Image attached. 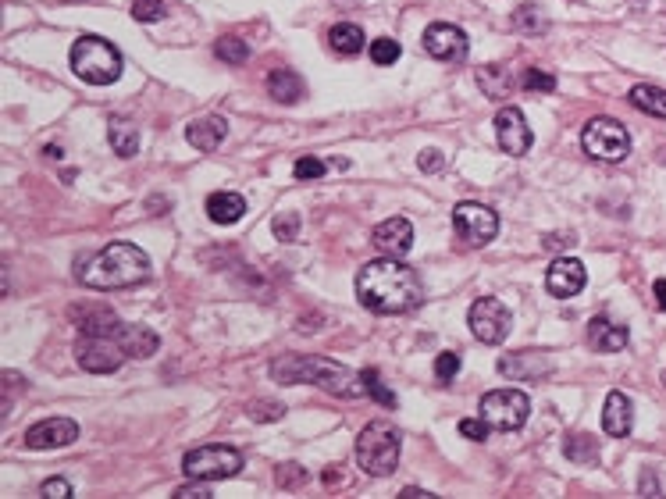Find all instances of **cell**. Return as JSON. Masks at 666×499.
Masks as SVG:
<instances>
[{"mask_svg": "<svg viewBox=\"0 0 666 499\" xmlns=\"http://www.w3.org/2000/svg\"><path fill=\"white\" fill-rule=\"evenodd\" d=\"M357 300L371 314H407L424 303V282L399 257H378L357 271Z\"/></svg>", "mask_w": 666, "mask_h": 499, "instance_id": "cell-1", "label": "cell"}, {"mask_svg": "<svg viewBox=\"0 0 666 499\" xmlns=\"http://www.w3.org/2000/svg\"><path fill=\"white\" fill-rule=\"evenodd\" d=\"M271 378H275L278 385H317V389H325L328 396H342V400L367 396L364 378L332 357L285 353V357L271 360Z\"/></svg>", "mask_w": 666, "mask_h": 499, "instance_id": "cell-2", "label": "cell"}, {"mask_svg": "<svg viewBox=\"0 0 666 499\" xmlns=\"http://www.w3.org/2000/svg\"><path fill=\"white\" fill-rule=\"evenodd\" d=\"M75 279L86 289H129L150 279V257L136 243H107L75 271Z\"/></svg>", "mask_w": 666, "mask_h": 499, "instance_id": "cell-3", "label": "cell"}, {"mask_svg": "<svg viewBox=\"0 0 666 499\" xmlns=\"http://www.w3.org/2000/svg\"><path fill=\"white\" fill-rule=\"evenodd\" d=\"M72 72L90 86H111L122 75V50L104 36H79L72 43Z\"/></svg>", "mask_w": 666, "mask_h": 499, "instance_id": "cell-4", "label": "cell"}, {"mask_svg": "<svg viewBox=\"0 0 666 499\" xmlns=\"http://www.w3.org/2000/svg\"><path fill=\"white\" fill-rule=\"evenodd\" d=\"M399 450L403 439L389 421H371L357 439V464L364 475L371 478H389L399 467Z\"/></svg>", "mask_w": 666, "mask_h": 499, "instance_id": "cell-5", "label": "cell"}, {"mask_svg": "<svg viewBox=\"0 0 666 499\" xmlns=\"http://www.w3.org/2000/svg\"><path fill=\"white\" fill-rule=\"evenodd\" d=\"M182 471H186V478H200V482L236 478L239 471H243V453L232 450V446H221V442L196 446V450H189L186 460H182Z\"/></svg>", "mask_w": 666, "mask_h": 499, "instance_id": "cell-6", "label": "cell"}, {"mask_svg": "<svg viewBox=\"0 0 666 499\" xmlns=\"http://www.w3.org/2000/svg\"><path fill=\"white\" fill-rule=\"evenodd\" d=\"M581 147H585L588 157L606 164H617L631 154V132L617 122V118H592L581 132Z\"/></svg>", "mask_w": 666, "mask_h": 499, "instance_id": "cell-7", "label": "cell"}, {"mask_svg": "<svg viewBox=\"0 0 666 499\" xmlns=\"http://www.w3.org/2000/svg\"><path fill=\"white\" fill-rule=\"evenodd\" d=\"M531 414V400L520 389H496L481 396V418L492 432H517Z\"/></svg>", "mask_w": 666, "mask_h": 499, "instance_id": "cell-8", "label": "cell"}, {"mask_svg": "<svg viewBox=\"0 0 666 499\" xmlns=\"http://www.w3.org/2000/svg\"><path fill=\"white\" fill-rule=\"evenodd\" d=\"M453 232H456V239H460L463 246H485V243H492V239H496L499 214L492 211V207H485V204H474V200H467V204H456Z\"/></svg>", "mask_w": 666, "mask_h": 499, "instance_id": "cell-9", "label": "cell"}, {"mask_svg": "<svg viewBox=\"0 0 666 499\" xmlns=\"http://www.w3.org/2000/svg\"><path fill=\"white\" fill-rule=\"evenodd\" d=\"M467 325H471V332H474L478 343L496 346V343H503V339L510 336L513 314H510V307H506L503 300H496V296H481V300L471 307V314H467Z\"/></svg>", "mask_w": 666, "mask_h": 499, "instance_id": "cell-10", "label": "cell"}, {"mask_svg": "<svg viewBox=\"0 0 666 499\" xmlns=\"http://www.w3.org/2000/svg\"><path fill=\"white\" fill-rule=\"evenodd\" d=\"M75 360H79L82 371H93V375H111L129 360L125 346L114 336H79L75 343Z\"/></svg>", "mask_w": 666, "mask_h": 499, "instance_id": "cell-11", "label": "cell"}, {"mask_svg": "<svg viewBox=\"0 0 666 499\" xmlns=\"http://www.w3.org/2000/svg\"><path fill=\"white\" fill-rule=\"evenodd\" d=\"M424 50H428L435 61L460 65V61H467V54H471V40H467V33H463V29H456V25L435 22V25H428V29H424Z\"/></svg>", "mask_w": 666, "mask_h": 499, "instance_id": "cell-12", "label": "cell"}, {"mask_svg": "<svg viewBox=\"0 0 666 499\" xmlns=\"http://www.w3.org/2000/svg\"><path fill=\"white\" fill-rule=\"evenodd\" d=\"M496 140H499V147H503L506 154H513V157H524L531 150V140H535V136H531V125H528V118H524L520 107H513V104L499 107Z\"/></svg>", "mask_w": 666, "mask_h": 499, "instance_id": "cell-13", "label": "cell"}, {"mask_svg": "<svg viewBox=\"0 0 666 499\" xmlns=\"http://www.w3.org/2000/svg\"><path fill=\"white\" fill-rule=\"evenodd\" d=\"M585 282H588V271L577 257H556L553 268L545 271V289H549V296H556V300L577 296L585 289Z\"/></svg>", "mask_w": 666, "mask_h": 499, "instance_id": "cell-14", "label": "cell"}, {"mask_svg": "<svg viewBox=\"0 0 666 499\" xmlns=\"http://www.w3.org/2000/svg\"><path fill=\"white\" fill-rule=\"evenodd\" d=\"M75 439H79V425L72 418H47L29 428L22 442L29 450H61V446H72Z\"/></svg>", "mask_w": 666, "mask_h": 499, "instance_id": "cell-15", "label": "cell"}, {"mask_svg": "<svg viewBox=\"0 0 666 499\" xmlns=\"http://www.w3.org/2000/svg\"><path fill=\"white\" fill-rule=\"evenodd\" d=\"M371 243L385 257H407L410 246H414V225H410V218H399V214L396 218H385L382 225H374Z\"/></svg>", "mask_w": 666, "mask_h": 499, "instance_id": "cell-16", "label": "cell"}, {"mask_svg": "<svg viewBox=\"0 0 666 499\" xmlns=\"http://www.w3.org/2000/svg\"><path fill=\"white\" fill-rule=\"evenodd\" d=\"M549 368H553L549 357L538 350H520V353H513V357L499 360V375L513 378V382H535V378L549 375Z\"/></svg>", "mask_w": 666, "mask_h": 499, "instance_id": "cell-17", "label": "cell"}, {"mask_svg": "<svg viewBox=\"0 0 666 499\" xmlns=\"http://www.w3.org/2000/svg\"><path fill=\"white\" fill-rule=\"evenodd\" d=\"M602 428H606V435H613V439H627V435H631L634 407L620 389H613V393L606 396V407H602Z\"/></svg>", "mask_w": 666, "mask_h": 499, "instance_id": "cell-18", "label": "cell"}, {"mask_svg": "<svg viewBox=\"0 0 666 499\" xmlns=\"http://www.w3.org/2000/svg\"><path fill=\"white\" fill-rule=\"evenodd\" d=\"M228 136V122L221 115H207V118H196V122L186 125V140L189 147L204 150V154H211V150H218L221 143H225Z\"/></svg>", "mask_w": 666, "mask_h": 499, "instance_id": "cell-19", "label": "cell"}, {"mask_svg": "<svg viewBox=\"0 0 666 499\" xmlns=\"http://www.w3.org/2000/svg\"><path fill=\"white\" fill-rule=\"evenodd\" d=\"M588 343H592L599 353H620L627 343H631V332L610 318H592L588 321Z\"/></svg>", "mask_w": 666, "mask_h": 499, "instance_id": "cell-20", "label": "cell"}, {"mask_svg": "<svg viewBox=\"0 0 666 499\" xmlns=\"http://www.w3.org/2000/svg\"><path fill=\"white\" fill-rule=\"evenodd\" d=\"M114 339H118V343L125 346V353H129V357H136V360L154 357L157 346H161V339H157L154 328H147V325H125V321H122V328L114 332Z\"/></svg>", "mask_w": 666, "mask_h": 499, "instance_id": "cell-21", "label": "cell"}, {"mask_svg": "<svg viewBox=\"0 0 666 499\" xmlns=\"http://www.w3.org/2000/svg\"><path fill=\"white\" fill-rule=\"evenodd\" d=\"M204 211H207V218H211L214 225H236V221L246 214V200L239 197V193L218 189V193H211V197H207Z\"/></svg>", "mask_w": 666, "mask_h": 499, "instance_id": "cell-22", "label": "cell"}, {"mask_svg": "<svg viewBox=\"0 0 666 499\" xmlns=\"http://www.w3.org/2000/svg\"><path fill=\"white\" fill-rule=\"evenodd\" d=\"M268 93L278 100V104H300L307 97V82L300 79V72L293 68H275L268 75Z\"/></svg>", "mask_w": 666, "mask_h": 499, "instance_id": "cell-23", "label": "cell"}, {"mask_svg": "<svg viewBox=\"0 0 666 499\" xmlns=\"http://www.w3.org/2000/svg\"><path fill=\"white\" fill-rule=\"evenodd\" d=\"M328 47H332L335 54H342V58H357L360 50L367 47V36L357 22H339L328 29Z\"/></svg>", "mask_w": 666, "mask_h": 499, "instance_id": "cell-24", "label": "cell"}, {"mask_svg": "<svg viewBox=\"0 0 666 499\" xmlns=\"http://www.w3.org/2000/svg\"><path fill=\"white\" fill-rule=\"evenodd\" d=\"M72 314L75 321H79L82 336H114V332L122 328L118 314L107 311V307H86V311H72Z\"/></svg>", "mask_w": 666, "mask_h": 499, "instance_id": "cell-25", "label": "cell"}, {"mask_svg": "<svg viewBox=\"0 0 666 499\" xmlns=\"http://www.w3.org/2000/svg\"><path fill=\"white\" fill-rule=\"evenodd\" d=\"M478 86L485 90L488 100H506L513 93V86H517V79H513V72L506 65H485L478 72Z\"/></svg>", "mask_w": 666, "mask_h": 499, "instance_id": "cell-26", "label": "cell"}, {"mask_svg": "<svg viewBox=\"0 0 666 499\" xmlns=\"http://www.w3.org/2000/svg\"><path fill=\"white\" fill-rule=\"evenodd\" d=\"M107 140H111L114 154L125 157V161L139 154V129L129 118H111V122H107Z\"/></svg>", "mask_w": 666, "mask_h": 499, "instance_id": "cell-27", "label": "cell"}, {"mask_svg": "<svg viewBox=\"0 0 666 499\" xmlns=\"http://www.w3.org/2000/svg\"><path fill=\"white\" fill-rule=\"evenodd\" d=\"M627 100H631L642 115L649 118H666V90H659V86H649V82H638V86H631V93H627Z\"/></svg>", "mask_w": 666, "mask_h": 499, "instance_id": "cell-28", "label": "cell"}, {"mask_svg": "<svg viewBox=\"0 0 666 499\" xmlns=\"http://www.w3.org/2000/svg\"><path fill=\"white\" fill-rule=\"evenodd\" d=\"M563 453H567L570 464H599V439L595 435H585V432H577V435H567V442H563Z\"/></svg>", "mask_w": 666, "mask_h": 499, "instance_id": "cell-29", "label": "cell"}, {"mask_svg": "<svg viewBox=\"0 0 666 499\" xmlns=\"http://www.w3.org/2000/svg\"><path fill=\"white\" fill-rule=\"evenodd\" d=\"M513 29L524 36H542L545 29H549V22H545L542 8H535V4H520V8L513 11Z\"/></svg>", "mask_w": 666, "mask_h": 499, "instance_id": "cell-30", "label": "cell"}, {"mask_svg": "<svg viewBox=\"0 0 666 499\" xmlns=\"http://www.w3.org/2000/svg\"><path fill=\"white\" fill-rule=\"evenodd\" d=\"M214 54H218V61H225V65H243V61L250 58V47H246V40H239V36H221V40L214 43Z\"/></svg>", "mask_w": 666, "mask_h": 499, "instance_id": "cell-31", "label": "cell"}, {"mask_svg": "<svg viewBox=\"0 0 666 499\" xmlns=\"http://www.w3.org/2000/svg\"><path fill=\"white\" fill-rule=\"evenodd\" d=\"M360 378H364V389H367V396H371V400H378L382 407H389V410L396 407V396H392V389L382 382V371L367 368V371H360Z\"/></svg>", "mask_w": 666, "mask_h": 499, "instance_id": "cell-32", "label": "cell"}, {"mask_svg": "<svg viewBox=\"0 0 666 499\" xmlns=\"http://www.w3.org/2000/svg\"><path fill=\"white\" fill-rule=\"evenodd\" d=\"M520 90L553 93L556 90V75L553 72H542V68H524V75H520Z\"/></svg>", "mask_w": 666, "mask_h": 499, "instance_id": "cell-33", "label": "cell"}, {"mask_svg": "<svg viewBox=\"0 0 666 499\" xmlns=\"http://www.w3.org/2000/svg\"><path fill=\"white\" fill-rule=\"evenodd\" d=\"M399 54H403V47H399V40H392V36H378V40H371V61L374 65H396Z\"/></svg>", "mask_w": 666, "mask_h": 499, "instance_id": "cell-34", "label": "cell"}, {"mask_svg": "<svg viewBox=\"0 0 666 499\" xmlns=\"http://www.w3.org/2000/svg\"><path fill=\"white\" fill-rule=\"evenodd\" d=\"M246 414H250L257 425H271V421L285 418V407L278 400H253L250 407H246Z\"/></svg>", "mask_w": 666, "mask_h": 499, "instance_id": "cell-35", "label": "cell"}, {"mask_svg": "<svg viewBox=\"0 0 666 499\" xmlns=\"http://www.w3.org/2000/svg\"><path fill=\"white\" fill-rule=\"evenodd\" d=\"M271 229H275V239H282V243H296V239H300V214L296 211L275 214Z\"/></svg>", "mask_w": 666, "mask_h": 499, "instance_id": "cell-36", "label": "cell"}, {"mask_svg": "<svg viewBox=\"0 0 666 499\" xmlns=\"http://www.w3.org/2000/svg\"><path fill=\"white\" fill-rule=\"evenodd\" d=\"M164 15H168L164 0H132V18L136 22H161Z\"/></svg>", "mask_w": 666, "mask_h": 499, "instance_id": "cell-37", "label": "cell"}, {"mask_svg": "<svg viewBox=\"0 0 666 499\" xmlns=\"http://www.w3.org/2000/svg\"><path fill=\"white\" fill-rule=\"evenodd\" d=\"M460 364L463 357L456 350L439 353V357H435V378H439V382H453V378L460 375Z\"/></svg>", "mask_w": 666, "mask_h": 499, "instance_id": "cell-38", "label": "cell"}, {"mask_svg": "<svg viewBox=\"0 0 666 499\" xmlns=\"http://www.w3.org/2000/svg\"><path fill=\"white\" fill-rule=\"evenodd\" d=\"M307 467H300V464H282L275 471V482L282 485V489H300V485H307Z\"/></svg>", "mask_w": 666, "mask_h": 499, "instance_id": "cell-39", "label": "cell"}, {"mask_svg": "<svg viewBox=\"0 0 666 499\" xmlns=\"http://www.w3.org/2000/svg\"><path fill=\"white\" fill-rule=\"evenodd\" d=\"M325 172H328V164L321 161V157H300V161H296V168H293V175H296L300 182L321 179Z\"/></svg>", "mask_w": 666, "mask_h": 499, "instance_id": "cell-40", "label": "cell"}, {"mask_svg": "<svg viewBox=\"0 0 666 499\" xmlns=\"http://www.w3.org/2000/svg\"><path fill=\"white\" fill-rule=\"evenodd\" d=\"M488 432H492V428H488L485 418H463V421H460V435H463V439L485 442Z\"/></svg>", "mask_w": 666, "mask_h": 499, "instance_id": "cell-41", "label": "cell"}, {"mask_svg": "<svg viewBox=\"0 0 666 499\" xmlns=\"http://www.w3.org/2000/svg\"><path fill=\"white\" fill-rule=\"evenodd\" d=\"M179 499H193V496H200V499H211L214 492H211V482H200V478H189V485H182L179 492H175Z\"/></svg>", "mask_w": 666, "mask_h": 499, "instance_id": "cell-42", "label": "cell"}, {"mask_svg": "<svg viewBox=\"0 0 666 499\" xmlns=\"http://www.w3.org/2000/svg\"><path fill=\"white\" fill-rule=\"evenodd\" d=\"M40 492L43 496H50V499H68L72 496V485H68V478H47Z\"/></svg>", "mask_w": 666, "mask_h": 499, "instance_id": "cell-43", "label": "cell"}, {"mask_svg": "<svg viewBox=\"0 0 666 499\" xmlns=\"http://www.w3.org/2000/svg\"><path fill=\"white\" fill-rule=\"evenodd\" d=\"M417 164H421V172H442V164H446V157H442L439 150H421Z\"/></svg>", "mask_w": 666, "mask_h": 499, "instance_id": "cell-44", "label": "cell"}, {"mask_svg": "<svg viewBox=\"0 0 666 499\" xmlns=\"http://www.w3.org/2000/svg\"><path fill=\"white\" fill-rule=\"evenodd\" d=\"M638 496H659V478L652 475V467L642 471V482H638Z\"/></svg>", "mask_w": 666, "mask_h": 499, "instance_id": "cell-45", "label": "cell"}, {"mask_svg": "<svg viewBox=\"0 0 666 499\" xmlns=\"http://www.w3.org/2000/svg\"><path fill=\"white\" fill-rule=\"evenodd\" d=\"M652 300H656L659 311H666V279H656V286H652Z\"/></svg>", "mask_w": 666, "mask_h": 499, "instance_id": "cell-46", "label": "cell"}, {"mask_svg": "<svg viewBox=\"0 0 666 499\" xmlns=\"http://www.w3.org/2000/svg\"><path fill=\"white\" fill-rule=\"evenodd\" d=\"M403 496H410V499H421V496H431V492H424V489H417V485H410V489H403Z\"/></svg>", "mask_w": 666, "mask_h": 499, "instance_id": "cell-47", "label": "cell"}, {"mask_svg": "<svg viewBox=\"0 0 666 499\" xmlns=\"http://www.w3.org/2000/svg\"><path fill=\"white\" fill-rule=\"evenodd\" d=\"M335 482H339V471L332 467V471H325V485H335Z\"/></svg>", "mask_w": 666, "mask_h": 499, "instance_id": "cell-48", "label": "cell"}, {"mask_svg": "<svg viewBox=\"0 0 666 499\" xmlns=\"http://www.w3.org/2000/svg\"><path fill=\"white\" fill-rule=\"evenodd\" d=\"M663 382H666V371H663Z\"/></svg>", "mask_w": 666, "mask_h": 499, "instance_id": "cell-49", "label": "cell"}]
</instances>
